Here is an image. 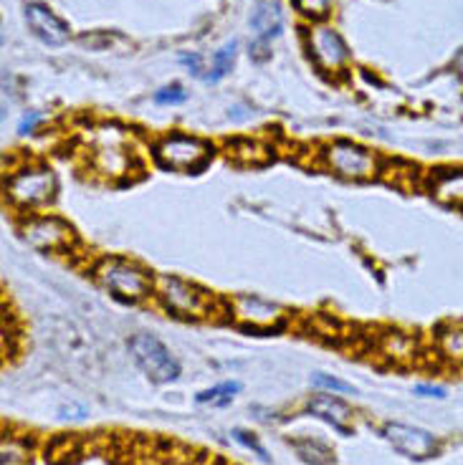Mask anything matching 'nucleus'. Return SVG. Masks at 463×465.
I'll return each mask as SVG.
<instances>
[{"mask_svg":"<svg viewBox=\"0 0 463 465\" xmlns=\"http://www.w3.org/2000/svg\"><path fill=\"white\" fill-rule=\"evenodd\" d=\"M94 273L99 283L106 291H112V296L119 302H142L155 289L150 273L125 258H105L94 268Z\"/></svg>","mask_w":463,"mask_h":465,"instance_id":"f257e3e1","label":"nucleus"},{"mask_svg":"<svg viewBox=\"0 0 463 465\" xmlns=\"http://www.w3.org/2000/svg\"><path fill=\"white\" fill-rule=\"evenodd\" d=\"M152 154L160 167L173 173H200L213 157L208 142L190 137V134H167L160 142H155Z\"/></svg>","mask_w":463,"mask_h":465,"instance_id":"f03ea898","label":"nucleus"},{"mask_svg":"<svg viewBox=\"0 0 463 465\" xmlns=\"http://www.w3.org/2000/svg\"><path fill=\"white\" fill-rule=\"evenodd\" d=\"M155 291L157 299L163 302L167 312H173L175 316H193V319H203L213 312V299L210 293L203 289H197L187 281L175 279V276H160L155 281Z\"/></svg>","mask_w":463,"mask_h":465,"instance_id":"7ed1b4c3","label":"nucleus"},{"mask_svg":"<svg viewBox=\"0 0 463 465\" xmlns=\"http://www.w3.org/2000/svg\"><path fill=\"white\" fill-rule=\"evenodd\" d=\"M129 351L137 361V367L150 377L152 382H175L180 374V364L173 357V351L152 334H135L129 339Z\"/></svg>","mask_w":463,"mask_h":465,"instance_id":"20e7f679","label":"nucleus"},{"mask_svg":"<svg viewBox=\"0 0 463 465\" xmlns=\"http://www.w3.org/2000/svg\"><path fill=\"white\" fill-rule=\"evenodd\" d=\"M327 170H332L345 180H372L380 173V160L370 150L352 144V142H335L322 152Z\"/></svg>","mask_w":463,"mask_h":465,"instance_id":"39448f33","label":"nucleus"},{"mask_svg":"<svg viewBox=\"0 0 463 465\" xmlns=\"http://www.w3.org/2000/svg\"><path fill=\"white\" fill-rule=\"evenodd\" d=\"M8 198L21 205V208H35V205H46L56 195V177L51 173V167H25L21 173L11 174V180L5 183Z\"/></svg>","mask_w":463,"mask_h":465,"instance_id":"423d86ee","label":"nucleus"},{"mask_svg":"<svg viewBox=\"0 0 463 465\" xmlns=\"http://www.w3.org/2000/svg\"><path fill=\"white\" fill-rule=\"evenodd\" d=\"M382 438L390 442L398 453L413 460H426L440 450V442L433 432L416 428V425H406V422H388L382 428Z\"/></svg>","mask_w":463,"mask_h":465,"instance_id":"0eeeda50","label":"nucleus"},{"mask_svg":"<svg viewBox=\"0 0 463 465\" xmlns=\"http://www.w3.org/2000/svg\"><path fill=\"white\" fill-rule=\"evenodd\" d=\"M231 314L236 322L251 326L254 331H268L284 324V312L277 303L264 302L254 293H238L231 299Z\"/></svg>","mask_w":463,"mask_h":465,"instance_id":"6e6552de","label":"nucleus"},{"mask_svg":"<svg viewBox=\"0 0 463 465\" xmlns=\"http://www.w3.org/2000/svg\"><path fill=\"white\" fill-rule=\"evenodd\" d=\"M309 54L322 71H342L349 64L345 38L329 25H317L309 31Z\"/></svg>","mask_w":463,"mask_h":465,"instance_id":"1a4fd4ad","label":"nucleus"},{"mask_svg":"<svg viewBox=\"0 0 463 465\" xmlns=\"http://www.w3.org/2000/svg\"><path fill=\"white\" fill-rule=\"evenodd\" d=\"M24 238L28 243L46 251V253H64L74 243V232L58 218H34L24 225Z\"/></svg>","mask_w":463,"mask_h":465,"instance_id":"9d476101","label":"nucleus"},{"mask_svg":"<svg viewBox=\"0 0 463 465\" xmlns=\"http://www.w3.org/2000/svg\"><path fill=\"white\" fill-rule=\"evenodd\" d=\"M24 11L25 24H28L31 34H34L41 44H46V46H64V44L69 41V25L64 24L48 5H44V3H28Z\"/></svg>","mask_w":463,"mask_h":465,"instance_id":"9b49d317","label":"nucleus"},{"mask_svg":"<svg viewBox=\"0 0 463 465\" xmlns=\"http://www.w3.org/2000/svg\"><path fill=\"white\" fill-rule=\"evenodd\" d=\"M284 13L277 0H258L251 13V31L256 34V44H268L271 38L281 35Z\"/></svg>","mask_w":463,"mask_h":465,"instance_id":"f8f14e48","label":"nucleus"},{"mask_svg":"<svg viewBox=\"0 0 463 465\" xmlns=\"http://www.w3.org/2000/svg\"><path fill=\"white\" fill-rule=\"evenodd\" d=\"M307 410L312 412L314 418L325 420V422H329L335 430H339L342 435H352V430L347 428L349 418H352V410H349V405H345L339 397L335 395H317L309 400V405H307Z\"/></svg>","mask_w":463,"mask_h":465,"instance_id":"ddd939ff","label":"nucleus"},{"mask_svg":"<svg viewBox=\"0 0 463 465\" xmlns=\"http://www.w3.org/2000/svg\"><path fill=\"white\" fill-rule=\"evenodd\" d=\"M430 195L448 208L463 210V170H436L430 174Z\"/></svg>","mask_w":463,"mask_h":465,"instance_id":"4468645a","label":"nucleus"},{"mask_svg":"<svg viewBox=\"0 0 463 465\" xmlns=\"http://www.w3.org/2000/svg\"><path fill=\"white\" fill-rule=\"evenodd\" d=\"M94 160H96V167L105 174H122L127 173L129 167V152H125L119 144H99L96 152H94Z\"/></svg>","mask_w":463,"mask_h":465,"instance_id":"2eb2a0df","label":"nucleus"},{"mask_svg":"<svg viewBox=\"0 0 463 465\" xmlns=\"http://www.w3.org/2000/svg\"><path fill=\"white\" fill-rule=\"evenodd\" d=\"M438 351L446 360L463 361V326H446V329H440Z\"/></svg>","mask_w":463,"mask_h":465,"instance_id":"dca6fc26","label":"nucleus"},{"mask_svg":"<svg viewBox=\"0 0 463 465\" xmlns=\"http://www.w3.org/2000/svg\"><path fill=\"white\" fill-rule=\"evenodd\" d=\"M294 448H297V453L301 455V460H307V463L312 465H329L335 460V455L332 450L322 445V442L317 440H294L291 442Z\"/></svg>","mask_w":463,"mask_h":465,"instance_id":"f3484780","label":"nucleus"},{"mask_svg":"<svg viewBox=\"0 0 463 465\" xmlns=\"http://www.w3.org/2000/svg\"><path fill=\"white\" fill-rule=\"evenodd\" d=\"M236 392H241V382H223L218 387H213V390H203V392H197V402L200 405H216V407H226L231 402Z\"/></svg>","mask_w":463,"mask_h":465,"instance_id":"a211bd4d","label":"nucleus"},{"mask_svg":"<svg viewBox=\"0 0 463 465\" xmlns=\"http://www.w3.org/2000/svg\"><path fill=\"white\" fill-rule=\"evenodd\" d=\"M236 54H238V41H231V44H226V46L220 48L218 54L213 56V69H210V74L206 79H208V82H220V79L233 69Z\"/></svg>","mask_w":463,"mask_h":465,"instance_id":"6ab92c4d","label":"nucleus"},{"mask_svg":"<svg viewBox=\"0 0 463 465\" xmlns=\"http://www.w3.org/2000/svg\"><path fill=\"white\" fill-rule=\"evenodd\" d=\"M3 465H28V448L18 438L3 440Z\"/></svg>","mask_w":463,"mask_h":465,"instance_id":"aec40b11","label":"nucleus"},{"mask_svg":"<svg viewBox=\"0 0 463 465\" xmlns=\"http://www.w3.org/2000/svg\"><path fill=\"white\" fill-rule=\"evenodd\" d=\"M312 384L319 387V390H327V392H339V395H355V387L342 380H337L332 374L325 372H314L312 374Z\"/></svg>","mask_w":463,"mask_h":465,"instance_id":"412c9836","label":"nucleus"},{"mask_svg":"<svg viewBox=\"0 0 463 465\" xmlns=\"http://www.w3.org/2000/svg\"><path fill=\"white\" fill-rule=\"evenodd\" d=\"M332 0H294V8L307 18H325Z\"/></svg>","mask_w":463,"mask_h":465,"instance_id":"4be33fe9","label":"nucleus"},{"mask_svg":"<svg viewBox=\"0 0 463 465\" xmlns=\"http://www.w3.org/2000/svg\"><path fill=\"white\" fill-rule=\"evenodd\" d=\"M187 99V92L180 86V84H173V86H165L160 92L155 94V104L160 106H173V104H183Z\"/></svg>","mask_w":463,"mask_h":465,"instance_id":"5701e85b","label":"nucleus"},{"mask_svg":"<svg viewBox=\"0 0 463 465\" xmlns=\"http://www.w3.org/2000/svg\"><path fill=\"white\" fill-rule=\"evenodd\" d=\"M233 438H236V440L241 442L244 448H248V450H254V453L258 455L261 460H267V463H268L267 448H264L261 442L256 440V438H254V435H251V432H246V430H233Z\"/></svg>","mask_w":463,"mask_h":465,"instance_id":"b1692460","label":"nucleus"},{"mask_svg":"<svg viewBox=\"0 0 463 465\" xmlns=\"http://www.w3.org/2000/svg\"><path fill=\"white\" fill-rule=\"evenodd\" d=\"M416 395L436 397V400H443V397H446V390H443V387H438V384H418Z\"/></svg>","mask_w":463,"mask_h":465,"instance_id":"393cba45","label":"nucleus"},{"mask_svg":"<svg viewBox=\"0 0 463 465\" xmlns=\"http://www.w3.org/2000/svg\"><path fill=\"white\" fill-rule=\"evenodd\" d=\"M180 61H183V64H186L187 69H190V74H193V76H203V74H200V71H203V66H200V56H196V54H190V56H180Z\"/></svg>","mask_w":463,"mask_h":465,"instance_id":"a878e982","label":"nucleus"},{"mask_svg":"<svg viewBox=\"0 0 463 465\" xmlns=\"http://www.w3.org/2000/svg\"><path fill=\"white\" fill-rule=\"evenodd\" d=\"M41 122V116L38 114H31V116H25L24 122H21V127H18V132L21 134H28V132H34V127Z\"/></svg>","mask_w":463,"mask_h":465,"instance_id":"bb28decb","label":"nucleus"}]
</instances>
